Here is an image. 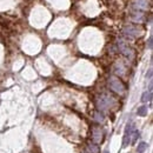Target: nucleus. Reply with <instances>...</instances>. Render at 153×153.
Wrapping results in <instances>:
<instances>
[{
  "instance_id": "obj_1",
  "label": "nucleus",
  "mask_w": 153,
  "mask_h": 153,
  "mask_svg": "<svg viewBox=\"0 0 153 153\" xmlns=\"http://www.w3.org/2000/svg\"><path fill=\"white\" fill-rule=\"evenodd\" d=\"M110 87L114 91V92H117V93H123L124 92V90H125V87H124V85H123V82L119 80L118 78H114V77H112L111 79H110Z\"/></svg>"
},
{
  "instance_id": "obj_2",
  "label": "nucleus",
  "mask_w": 153,
  "mask_h": 153,
  "mask_svg": "<svg viewBox=\"0 0 153 153\" xmlns=\"http://www.w3.org/2000/svg\"><path fill=\"white\" fill-rule=\"evenodd\" d=\"M103 138H104V133H103V131H101V128L94 127L93 132H92V140H93V143L99 144V143L103 141Z\"/></svg>"
},
{
  "instance_id": "obj_3",
  "label": "nucleus",
  "mask_w": 153,
  "mask_h": 153,
  "mask_svg": "<svg viewBox=\"0 0 153 153\" xmlns=\"http://www.w3.org/2000/svg\"><path fill=\"white\" fill-rule=\"evenodd\" d=\"M111 98L110 97H107V95H104L103 98H100V100H99V107L101 108V110H105V108H107L110 105H111Z\"/></svg>"
},
{
  "instance_id": "obj_4",
  "label": "nucleus",
  "mask_w": 153,
  "mask_h": 153,
  "mask_svg": "<svg viewBox=\"0 0 153 153\" xmlns=\"http://www.w3.org/2000/svg\"><path fill=\"white\" fill-rule=\"evenodd\" d=\"M119 48H120V51H121L124 54H126V56H128V54L131 53L130 47H128L124 41H119Z\"/></svg>"
},
{
  "instance_id": "obj_5",
  "label": "nucleus",
  "mask_w": 153,
  "mask_h": 153,
  "mask_svg": "<svg viewBox=\"0 0 153 153\" xmlns=\"http://www.w3.org/2000/svg\"><path fill=\"white\" fill-rule=\"evenodd\" d=\"M152 100V92L151 91H147L145 93H143L141 95V101H144V103H148V101Z\"/></svg>"
},
{
  "instance_id": "obj_6",
  "label": "nucleus",
  "mask_w": 153,
  "mask_h": 153,
  "mask_svg": "<svg viewBox=\"0 0 153 153\" xmlns=\"http://www.w3.org/2000/svg\"><path fill=\"white\" fill-rule=\"evenodd\" d=\"M139 137H140V133L138 132V130H133L132 131V133H131V143L133 144V143H135L137 141V139H139Z\"/></svg>"
},
{
  "instance_id": "obj_7",
  "label": "nucleus",
  "mask_w": 153,
  "mask_h": 153,
  "mask_svg": "<svg viewBox=\"0 0 153 153\" xmlns=\"http://www.w3.org/2000/svg\"><path fill=\"white\" fill-rule=\"evenodd\" d=\"M137 113H138V115H140V117H145V115L147 114V106H140V107L138 108Z\"/></svg>"
},
{
  "instance_id": "obj_8",
  "label": "nucleus",
  "mask_w": 153,
  "mask_h": 153,
  "mask_svg": "<svg viewBox=\"0 0 153 153\" xmlns=\"http://www.w3.org/2000/svg\"><path fill=\"white\" fill-rule=\"evenodd\" d=\"M125 33H127V34H130V36H137V34H138L137 30H134V28L131 27V26H128V27L125 30Z\"/></svg>"
},
{
  "instance_id": "obj_9",
  "label": "nucleus",
  "mask_w": 153,
  "mask_h": 153,
  "mask_svg": "<svg viewBox=\"0 0 153 153\" xmlns=\"http://www.w3.org/2000/svg\"><path fill=\"white\" fill-rule=\"evenodd\" d=\"M147 150V144L146 143H140L138 145V153H144Z\"/></svg>"
},
{
  "instance_id": "obj_10",
  "label": "nucleus",
  "mask_w": 153,
  "mask_h": 153,
  "mask_svg": "<svg viewBox=\"0 0 153 153\" xmlns=\"http://www.w3.org/2000/svg\"><path fill=\"white\" fill-rule=\"evenodd\" d=\"M95 120L97 121H99V123H101V121H104V115L103 114H100V113H95Z\"/></svg>"
},
{
  "instance_id": "obj_11",
  "label": "nucleus",
  "mask_w": 153,
  "mask_h": 153,
  "mask_svg": "<svg viewBox=\"0 0 153 153\" xmlns=\"http://www.w3.org/2000/svg\"><path fill=\"white\" fill-rule=\"evenodd\" d=\"M103 153H110V152H108V151H107V150H105V151H104V152H103Z\"/></svg>"
}]
</instances>
